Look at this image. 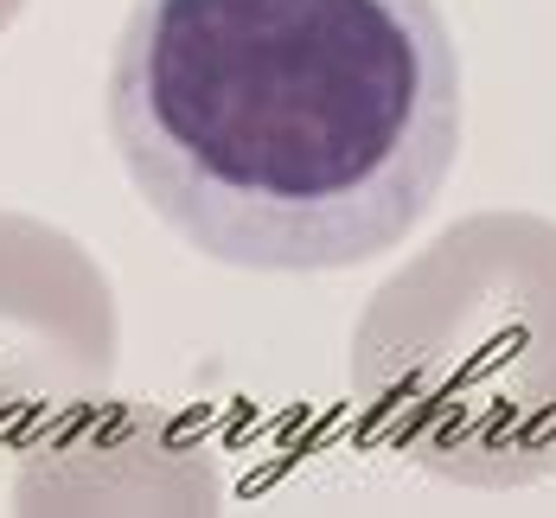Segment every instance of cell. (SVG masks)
<instances>
[{
    "label": "cell",
    "instance_id": "277c9868",
    "mask_svg": "<svg viewBox=\"0 0 556 518\" xmlns=\"http://www.w3.org/2000/svg\"><path fill=\"white\" fill-rule=\"evenodd\" d=\"M20 513H212L218 473L161 409H84L58 435L26 448Z\"/></svg>",
    "mask_w": 556,
    "mask_h": 518
},
{
    "label": "cell",
    "instance_id": "6da1fadb",
    "mask_svg": "<svg viewBox=\"0 0 556 518\" xmlns=\"http://www.w3.org/2000/svg\"><path fill=\"white\" fill-rule=\"evenodd\" d=\"M103 103L148 212L256 276L396 250L460 161L435 0H135Z\"/></svg>",
    "mask_w": 556,
    "mask_h": 518
},
{
    "label": "cell",
    "instance_id": "3957f363",
    "mask_svg": "<svg viewBox=\"0 0 556 518\" xmlns=\"http://www.w3.org/2000/svg\"><path fill=\"white\" fill-rule=\"evenodd\" d=\"M122 320L103 263L71 230L0 212V455H26L110 403Z\"/></svg>",
    "mask_w": 556,
    "mask_h": 518
},
{
    "label": "cell",
    "instance_id": "5b68a950",
    "mask_svg": "<svg viewBox=\"0 0 556 518\" xmlns=\"http://www.w3.org/2000/svg\"><path fill=\"white\" fill-rule=\"evenodd\" d=\"M20 7H26V0H0V33H7V26L20 20Z\"/></svg>",
    "mask_w": 556,
    "mask_h": 518
},
{
    "label": "cell",
    "instance_id": "7a4b0ae2",
    "mask_svg": "<svg viewBox=\"0 0 556 518\" xmlns=\"http://www.w3.org/2000/svg\"><path fill=\"white\" fill-rule=\"evenodd\" d=\"M365 429L454 487L556 473V225L473 212L390 276L345 352Z\"/></svg>",
    "mask_w": 556,
    "mask_h": 518
}]
</instances>
